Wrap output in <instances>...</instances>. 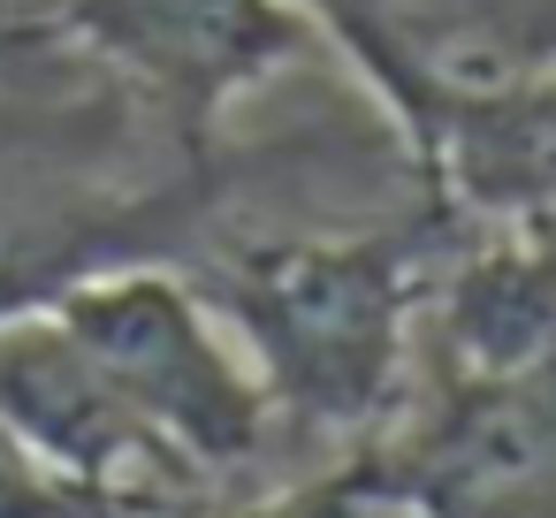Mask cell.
Segmentation results:
<instances>
[{
  "mask_svg": "<svg viewBox=\"0 0 556 518\" xmlns=\"http://www.w3.org/2000/svg\"><path fill=\"white\" fill-rule=\"evenodd\" d=\"M465 222L419 191L404 214L343 229L214 237L191 260V290L237 328L282 434L336 442V457L396 404L412 313Z\"/></svg>",
  "mask_w": 556,
  "mask_h": 518,
  "instance_id": "cell-1",
  "label": "cell"
},
{
  "mask_svg": "<svg viewBox=\"0 0 556 518\" xmlns=\"http://www.w3.org/2000/svg\"><path fill=\"white\" fill-rule=\"evenodd\" d=\"M47 313L85 343V358L123 389V404L206 480H237L275 457L282 419L260 389V374L222 343L214 305L191 290V275L161 260H115L47 298Z\"/></svg>",
  "mask_w": 556,
  "mask_h": 518,
  "instance_id": "cell-2",
  "label": "cell"
},
{
  "mask_svg": "<svg viewBox=\"0 0 556 518\" xmlns=\"http://www.w3.org/2000/svg\"><path fill=\"white\" fill-rule=\"evenodd\" d=\"M343 465L412 518H556V343L510 366H404Z\"/></svg>",
  "mask_w": 556,
  "mask_h": 518,
  "instance_id": "cell-3",
  "label": "cell"
},
{
  "mask_svg": "<svg viewBox=\"0 0 556 518\" xmlns=\"http://www.w3.org/2000/svg\"><path fill=\"white\" fill-rule=\"evenodd\" d=\"M54 24L184 153H214L237 100L320 39L305 0H54Z\"/></svg>",
  "mask_w": 556,
  "mask_h": 518,
  "instance_id": "cell-4",
  "label": "cell"
},
{
  "mask_svg": "<svg viewBox=\"0 0 556 518\" xmlns=\"http://www.w3.org/2000/svg\"><path fill=\"white\" fill-rule=\"evenodd\" d=\"M0 419L92 518H191L214 503L47 305L0 313Z\"/></svg>",
  "mask_w": 556,
  "mask_h": 518,
  "instance_id": "cell-5",
  "label": "cell"
},
{
  "mask_svg": "<svg viewBox=\"0 0 556 518\" xmlns=\"http://www.w3.org/2000/svg\"><path fill=\"white\" fill-rule=\"evenodd\" d=\"M419 184L465 229H556V62L381 100Z\"/></svg>",
  "mask_w": 556,
  "mask_h": 518,
  "instance_id": "cell-6",
  "label": "cell"
},
{
  "mask_svg": "<svg viewBox=\"0 0 556 518\" xmlns=\"http://www.w3.org/2000/svg\"><path fill=\"white\" fill-rule=\"evenodd\" d=\"M191 518H412V510H404V503H389V495H374V488L336 457L328 472L282 480V488H267L260 503H237V510L206 503V510H191Z\"/></svg>",
  "mask_w": 556,
  "mask_h": 518,
  "instance_id": "cell-7",
  "label": "cell"
},
{
  "mask_svg": "<svg viewBox=\"0 0 556 518\" xmlns=\"http://www.w3.org/2000/svg\"><path fill=\"white\" fill-rule=\"evenodd\" d=\"M0 518H92V510L16 442L9 419H0Z\"/></svg>",
  "mask_w": 556,
  "mask_h": 518,
  "instance_id": "cell-8",
  "label": "cell"
}]
</instances>
